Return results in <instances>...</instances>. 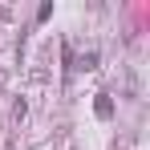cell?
<instances>
[{"instance_id":"obj_1","label":"cell","mask_w":150,"mask_h":150,"mask_svg":"<svg viewBox=\"0 0 150 150\" xmlns=\"http://www.w3.org/2000/svg\"><path fill=\"white\" fill-rule=\"evenodd\" d=\"M93 110H98V118H110V114H114V101H110V93H98V105H93Z\"/></svg>"}]
</instances>
